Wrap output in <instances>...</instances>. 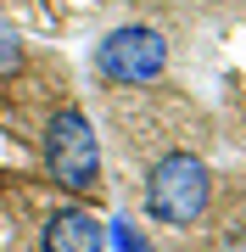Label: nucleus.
<instances>
[{
    "instance_id": "obj_3",
    "label": "nucleus",
    "mask_w": 246,
    "mask_h": 252,
    "mask_svg": "<svg viewBox=\"0 0 246 252\" xmlns=\"http://www.w3.org/2000/svg\"><path fill=\"white\" fill-rule=\"evenodd\" d=\"M95 73H101L107 84H123V90L157 84V79L168 73V39H163V28H151V23H123V28H112V34H101Z\"/></svg>"
},
{
    "instance_id": "obj_5",
    "label": "nucleus",
    "mask_w": 246,
    "mask_h": 252,
    "mask_svg": "<svg viewBox=\"0 0 246 252\" xmlns=\"http://www.w3.org/2000/svg\"><path fill=\"white\" fill-rule=\"evenodd\" d=\"M107 247H112V252H151V235L140 230L135 219L118 213V219H107Z\"/></svg>"
},
{
    "instance_id": "obj_6",
    "label": "nucleus",
    "mask_w": 246,
    "mask_h": 252,
    "mask_svg": "<svg viewBox=\"0 0 246 252\" xmlns=\"http://www.w3.org/2000/svg\"><path fill=\"white\" fill-rule=\"evenodd\" d=\"M17 67H23V39H17V28L0 23V79H11Z\"/></svg>"
},
{
    "instance_id": "obj_1",
    "label": "nucleus",
    "mask_w": 246,
    "mask_h": 252,
    "mask_svg": "<svg viewBox=\"0 0 246 252\" xmlns=\"http://www.w3.org/2000/svg\"><path fill=\"white\" fill-rule=\"evenodd\" d=\"M213 202V174L196 152H163L146 174V213L157 224H196Z\"/></svg>"
},
{
    "instance_id": "obj_2",
    "label": "nucleus",
    "mask_w": 246,
    "mask_h": 252,
    "mask_svg": "<svg viewBox=\"0 0 246 252\" xmlns=\"http://www.w3.org/2000/svg\"><path fill=\"white\" fill-rule=\"evenodd\" d=\"M39 152H45V174H51L62 190L90 196V190L101 185V140H95V124H90L79 107L51 112Z\"/></svg>"
},
{
    "instance_id": "obj_4",
    "label": "nucleus",
    "mask_w": 246,
    "mask_h": 252,
    "mask_svg": "<svg viewBox=\"0 0 246 252\" xmlns=\"http://www.w3.org/2000/svg\"><path fill=\"white\" fill-rule=\"evenodd\" d=\"M39 252H107V224L90 207H56V213H45Z\"/></svg>"
}]
</instances>
